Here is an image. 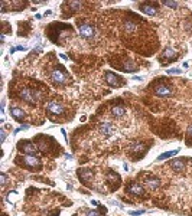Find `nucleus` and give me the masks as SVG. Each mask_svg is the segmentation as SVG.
<instances>
[{
	"instance_id": "aec40b11",
	"label": "nucleus",
	"mask_w": 192,
	"mask_h": 216,
	"mask_svg": "<svg viewBox=\"0 0 192 216\" xmlns=\"http://www.w3.org/2000/svg\"><path fill=\"white\" fill-rule=\"evenodd\" d=\"M142 150H143V144H140V143H139V144L136 143V144H133V147H132V151H135V153L142 151Z\"/></svg>"
},
{
	"instance_id": "0eeeda50",
	"label": "nucleus",
	"mask_w": 192,
	"mask_h": 216,
	"mask_svg": "<svg viewBox=\"0 0 192 216\" xmlns=\"http://www.w3.org/2000/svg\"><path fill=\"white\" fill-rule=\"evenodd\" d=\"M126 192H129V193H132V194H136V196H143L145 194V189L139 183H130L126 187Z\"/></svg>"
},
{
	"instance_id": "f8f14e48",
	"label": "nucleus",
	"mask_w": 192,
	"mask_h": 216,
	"mask_svg": "<svg viewBox=\"0 0 192 216\" xmlns=\"http://www.w3.org/2000/svg\"><path fill=\"white\" fill-rule=\"evenodd\" d=\"M10 114H12V117L16 120V121H23V118H25V111H23L22 108L12 107L10 108Z\"/></svg>"
},
{
	"instance_id": "412c9836",
	"label": "nucleus",
	"mask_w": 192,
	"mask_h": 216,
	"mask_svg": "<svg viewBox=\"0 0 192 216\" xmlns=\"http://www.w3.org/2000/svg\"><path fill=\"white\" fill-rule=\"evenodd\" d=\"M162 4H165V6H169V7H178V1H162Z\"/></svg>"
},
{
	"instance_id": "2eb2a0df",
	"label": "nucleus",
	"mask_w": 192,
	"mask_h": 216,
	"mask_svg": "<svg viewBox=\"0 0 192 216\" xmlns=\"http://www.w3.org/2000/svg\"><path fill=\"white\" fill-rule=\"evenodd\" d=\"M169 166L173 169V170H176V172H181L185 169V160H182V159H175V160H172L169 163Z\"/></svg>"
},
{
	"instance_id": "9d476101",
	"label": "nucleus",
	"mask_w": 192,
	"mask_h": 216,
	"mask_svg": "<svg viewBox=\"0 0 192 216\" xmlns=\"http://www.w3.org/2000/svg\"><path fill=\"white\" fill-rule=\"evenodd\" d=\"M155 94L158 97H170L172 95V89L166 85H158L155 88Z\"/></svg>"
},
{
	"instance_id": "9b49d317",
	"label": "nucleus",
	"mask_w": 192,
	"mask_h": 216,
	"mask_svg": "<svg viewBox=\"0 0 192 216\" xmlns=\"http://www.w3.org/2000/svg\"><path fill=\"white\" fill-rule=\"evenodd\" d=\"M162 58H165V59H163V64H168V62H170L172 59L176 58V52H175L172 48H166V49L163 51V54H162Z\"/></svg>"
},
{
	"instance_id": "ddd939ff",
	"label": "nucleus",
	"mask_w": 192,
	"mask_h": 216,
	"mask_svg": "<svg viewBox=\"0 0 192 216\" xmlns=\"http://www.w3.org/2000/svg\"><path fill=\"white\" fill-rule=\"evenodd\" d=\"M140 10L143 12V13H146L149 16H155L158 10H156V7L155 6H152V4H149V3H143V4H140V7H139Z\"/></svg>"
},
{
	"instance_id": "20e7f679",
	"label": "nucleus",
	"mask_w": 192,
	"mask_h": 216,
	"mask_svg": "<svg viewBox=\"0 0 192 216\" xmlns=\"http://www.w3.org/2000/svg\"><path fill=\"white\" fill-rule=\"evenodd\" d=\"M104 78H105V82L110 86H120L121 85V81H120V76L117 74H113L110 71L104 72Z\"/></svg>"
},
{
	"instance_id": "7ed1b4c3",
	"label": "nucleus",
	"mask_w": 192,
	"mask_h": 216,
	"mask_svg": "<svg viewBox=\"0 0 192 216\" xmlns=\"http://www.w3.org/2000/svg\"><path fill=\"white\" fill-rule=\"evenodd\" d=\"M19 150L23 151L25 154L35 156L36 151H38V147L35 146L33 143H31V141H22V143H19Z\"/></svg>"
},
{
	"instance_id": "bb28decb",
	"label": "nucleus",
	"mask_w": 192,
	"mask_h": 216,
	"mask_svg": "<svg viewBox=\"0 0 192 216\" xmlns=\"http://www.w3.org/2000/svg\"><path fill=\"white\" fill-rule=\"evenodd\" d=\"M87 216H100V213L97 210H88L87 212Z\"/></svg>"
},
{
	"instance_id": "c756f323",
	"label": "nucleus",
	"mask_w": 192,
	"mask_h": 216,
	"mask_svg": "<svg viewBox=\"0 0 192 216\" xmlns=\"http://www.w3.org/2000/svg\"><path fill=\"white\" fill-rule=\"evenodd\" d=\"M91 205H92V206H98V202H97V200H91Z\"/></svg>"
},
{
	"instance_id": "a878e982",
	"label": "nucleus",
	"mask_w": 192,
	"mask_h": 216,
	"mask_svg": "<svg viewBox=\"0 0 192 216\" xmlns=\"http://www.w3.org/2000/svg\"><path fill=\"white\" fill-rule=\"evenodd\" d=\"M4 140H6V133H4V130L1 128V130H0V141L3 143Z\"/></svg>"
},
{
	"instance_id": "5701e85b",
	"label": "nucleus",
	"mask_w": 192,
	"mask_h": 216,
	"mask_svg": "<svg viewBox=\"0 0 192 216\" xmlns=\"http://www.w3.org/2000/svg\"><path fill=\"white\" fill-rule=\"evenodd\" d=\"M69 6H71V7H74V10H77V9H79L82 4H81L79 1H71V3H69Z\"/></svg>"
},
{
	"instance_id": "423d86ee",
	"label": "nucleus",
	"mask_w": 192,
	"mask_h": 216,
	"mask_svg": "<svg viewBox=\"0 0 192 216\" xmlns=\"http://www.w3.org/2000/svg\"><path fill=\"white\" fill-rule=\"evenodd\" d=\"M51 78H52V81L54 82H57V84H64L65 81H67V75H65V72L62 71V69H54L52 72H51Z\"/></svg>"
},
{
	"instance_id": "6e6552de",
	"label": "nucleus",
	"mask_w": 192,
	"mask_h": 216,
	"mask_svg": "<svg viewBox=\"0 0 192 216\" xmlns=\"http://www.w3.org/2000/svg\"><path fill=\"white\" fill-rule=\"evenodd\" d=\"M100 131H101L104 136H107V137H111L114 134V131H116V128L113 127V124L111 122H100Z\"/></svg>"
},
{
	"instance_id": "f257e3e1",
	"label": "nucleus",
	"mask_w": 192,
	"mask_h": 216,
	"mask_svg": "<svg viewBox=\"0 0 192 216\" xmlns=\"http://www.w3.org/2000/svg\"><path fill=\"white\" fill-rule=\"evenodd\" d=\"M19 97L22 98L23 101H26V102H29V104H35L39 97H41V94L36 91V89H29V88H22V89H19Z\"/></svg>"
},
{
	"instance_id": "f03ea898",
	"label": "nucleus",
	"mask_w": 192,
	"mask_h": 216,
	"mask_svg": "<svg viewBox=\"0 0 192 216\" xmlns=\"http://www.w3.org/2000/svg\"><path fill=\"white\" fill-rule=\"evenodd\" d=\"M78 30H79V35L85 39H91L95 36V28L91 26V25H87V23H79L78 25Z\"/></svg>"
},
{
	"instance_id": "1a4fd4ad",
	"label": "nucleus",
	"mask_w": 192,
	"mask_h": 216,
	"mask_svg": "<svg viewBox=\"0 0 192 216\" xmlns=\"http://www.w3.org/2000/svg\"><path fill=\"white\" fill-rule=\"evenodd\" d=\"M23 162H25V164H26L28 167H32V169L41 166V160H39L38 157H35V156H29V154H26V156L23 157Z\"/></svg>"
},
{
	"instance_id": "cd10ccee",
	"label": "nucleus",
	"mask_w": 192,
	"mask_h": 216,
	"mask_svg": "<svg viewBox=\"0 0 192 216\" xmlns=\"http://www.w3.org/2000/svg\"><path fill=\"white\" fill-rule=\"evenodd\" d=\"M186 134H188L189 137H192V124L188 127V130H186Z\"/></svg>"
},
{
	"instance_id": "39448f33",
	"label": "nucleus",
	"mask_w": 192,
	"mask_h": 216,
	"mask_svg": "<svg viewBox=\"0 0 192 216\" xmlns=\"http://www.w3.org/2000/svg\"><path fill=\"white\" fill-rule=\"evenodd\" d=\"M46 109H48V112H51V114L59 115V114L64 112V105H62L61 102H58V101H49V104L46 105Z\"/></svg>"
},
{
	"instance_id": "2f4dec72",
	"label": "nucleus",
	"mask_w": 192,
	"mask_h": 216,
	"mask_svg": "<svg viewBox=\"0 0 192 216\" xmlns=\"http://www.w3.org/2000/svg\"><path fill=\"white\" fill-rule=\"evenodd\" d=\"M16 52V48H10V54H15Z\"/></svg>"
},
{
	"instance_id": "c85d7f7f",
	"label": "nucleus",
	"mask_w": 192,
	"mask_h": 216,
	"mask_svg": "<svg viewBox=\"0 0 192 216\" xmlns=\"http://www.w3.org/2000/svg\"><path fill=\"white\" fill-rule=\"evenodd\" d=\"M25 49H26L25 46H17V48H16V51H25Z\"/></svg>"
},
{
	"instance_id": "f3484780",
	"label": "nucleus",
	"mask_w": 192,
	"mask_h": 216,
	"mask_svg": "<svg viewBox=\"0 0 192 216\" xmlns=\"http://www.w3.org/2000/svg\"><path fill=\"white\" fill-rule=\"evenodd\" d=\"M126 112V108L123 107V105H114L113 108H111V114H113L114 117H123Z\"/></svg>"
},
{
	"instance_id": "6ab92c4d",
	"label": "nucleus",
	"mask_w": 192,
	"mask_h": 216,
	"mask_svg": "<svg viewBox=\"0 0 192 216\" xmlns=\"http://www.w3.org/2000/svg\"><path fill=\"white\" fill-rule=\"evenodd\" d=\"M178 153H179V149H176V150H173V151H166V153H162V154L158 157V162H162V160H165V159L173 157V156H176Z\"/></svg>"
},
{
	"instance_id": "a211bd4d",
	"label": "nucleus",
	"mask_w": 192,
	"mask_h": 216,
	"mask_svg": "<svg viewBox=\"0 0 192 216\" xmlns=\"http://www.w3.org/2000/svg\"><path fill=\"white\" fill-rule=\"evenodd\" d=\"M136 28H137V25H136L135 20H130V19H127L124 22V32H135Z\"/></svg>"
},
{
	"instance_id": "dca6fc26",
	"label": "nucleus",
	"mask_w": 192,
	"mask_h": 216,
	"mask_svg": "<svg viewBox=\"0 0 192 216\" xmlns=\"http://www.w3.org/2000/svg\"><path fill=\"white\" fill-rule=\"evenodd\" d=\"M78 176H79V179L84 182V183H87L88 180H90L91 177H92V172L91 170H88V169H79V172H78Z\"/></svg>"
},
{
	"instance_id": "4be33fe9",
	"label": "nucleus",
	"mask_w": 192,
	"mask_h": 216,
	"mask_svg": "<svg viewBox=\"0 0 192 216\" xmlns=\"http://www.w3.org/2000/svg\"><path fill=\"white\" fill-rule=\"evenodd\" d=\"M0 180H1V186H4V184L7 183V176H6V173H0Z\"/></svg>"
},
{
	"instance_id": "4468645a",
	"label": "nucleus",
	"mask_w": 192,
	"mask_h": 216,
	"mask_svg": "<svg viewBox=\"0 0 192 216\" xmlns=\"http://www.w3.org/2000/svg\"><path fill=\"white\" fill-rule=\"evenodd\" d=\"M145 183H146V186L150 190H155V189H158L159 186H160V179L150 176V177H147L146 180H145Z\"/></svg>"
},
{
	"instance_id": "7c9ffc66",
	"label": "nucleus",
	"mask_w": 192,
	"mask_h": 216,
	"mask_svg": "<svg viewBox=\"0 0 192 216\" xmlns=\"http://www.w3.org/2000/svg\"><path fill=\"white\" fill-rule=\"evenodd\" d=\"M59 56H61V58H62V59H64V61H65V59H67V55H64V54H59Z\"/></svg>"
},
{
	"instance_id": "393cba45",
	"label": "nucleus",
	"mask_w": 192,
	"mask_h": 216,
	"mask_svg": "<svg viewBox=\"0 0 192 216\" xmlns=\"http://www.w3.org/2000/svg\"><path fill=\"white\" fill-rule=\"evenodd\" d=\"M132 216H139V215H142V213H145V210L143 209H140V210H132V212H129Z\"/></svg>"
},
{
	"instance_id": "b1692460",
	"label": "nucleus",
	"mask_w": 192,
	"mask_h": 216,
	"mask_svg": "<svg viewBox=\"0 0 192 216\" xmlns=\"http://www.w3.org/2000/svg\"><path fill=\"white\" fill-rule=\"evenodd\" d=\"M181 72H182L181 69H168V74L169 75H179Z\"/></svg>"
}]
</instances>
